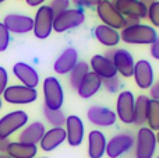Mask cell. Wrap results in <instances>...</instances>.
Wrapping results in <instances>:
<instances>
[{
    "instance_id": "836d02e7",
    "label": "cell",
    "mask_w": 159,
    "mask_h": 158,
    "mask_svg": "<svg viewBox=\"0 0 159 158\" xmlns=\"http://www.w3.org/2000/svg\"><path fill=\"white\" fill-rule=\"evenodd\" d=\"M101 0H71L73 4H75V8H96Z\"/></svg>"
},
{
    "instance_id": "60d3db41",
    "label": "cell",
    "mask_w": 159,
    "mask_h": 158,
    "mask_svg": "<svg viewBox=\"0 0 159 158\" xmlns=\"http://www.w3.org/2000/svg\"><path fill=\"white\" fill-rule=\"evenodd\" d=\"M0 158H13V157H10L8 154H6V153H0Z\"/></svg>"
},
{
    "instance_id": "d4e9b609",
    "label": "cell",
    "mask_w": 159,
    "mask_h": 158,
    "mask_svg": "<svg viewBox=\"0 0 159 158\" xmlns=\"http://www.w3.org/2000/svg\"><path fill=\"white\" fill-rule=\"evenodd\" d=\"M36 153L38 147L35 144H27L21 142H10L6 150V154L13 158H35Z\"/></svg>"
},
{
    "instance_id": "d6986e66",
    "label": "cell",
    "mask_w": 159,
    "mask_h": 158,
    "mask_svg": "<svg viewBox=\"0 0 159 158\" xmlns=\"http://www.w3.org/2000/svg\"><path fill=\"white\" fill-rule=\"evenodd\" d=\"M78 63V52L74 48H67L60 53L57 59L55 60L53 64V70L57 74H69L74 66Z\"/></svg>"
},
{
    "instance_id": "44dd1931",
    "label": "cell",
    "mask_w": 159,
    "mask_h": 158,
    "mask_svg": "<svg viewBox=\"0 0 159 158\" xmlns=\"http://www.w3.org/2000/svg\"><path fill=\"white\" fill-rule=\"evenodd\" d=\"M107 140L101 130H91L88 133V157L102 158L106 154Z\"/></svg>"
},
{
    "instance_id": "74e56055",
    "label": "cell",
    "mask_w": 159,
    "mask_h": 158,
    "mask_svg": "<svg viewBox=\"0 0 159 158\" xmlns=\"http://www.w3.org/2000/svg\"><path fill=\"white\" fill-rule=\"evenodd\" d=\"M149 97H151V100H159V83L154 84L149 88Z\"/></svg>"
},
{
    "instance_id": "4316f807",
    "label": "cell",
    "mask_w": 159,
    "mask_h": 158,
    "mask_svg": "<svg viewBox=\"0 0 159 158\" xmlns=\"http://www.w3.org/2000/svg\"><path fill=\"white\" fill-rule=\"evenodd\" d=\"M149 97L140 95L135 98V109H134V125L143 128L147 123V109H148Z\"/></svg>"
},
{
    "instance_id": "484cf974",
    "label": "cell",
    "mask_w": 159,
    "mask_h": 158,
    "mask_svg": "<svg viewBox=\"0 0 159 158\" xmlns=\"http://www.w3.org/2000/svg\"><path fill=\"white\" fill-rule=\"evenodd\" d=\"M91 72V67L87 62H82L78 60V63L74 66V69L69 73V81H70V86L71 88L77 90L78 86L81 84V81L84 80V77Z\"/></svg>"
},
{
    "instance_id": "cb8c5ba5",
    "label": "cell",
    "mask_w": 159,
    "mask_h": 158,
    "mask_svg": "<svg viewBox=\"0 0 159 158\" xmlns=\"http://www.w3.org/2000/svg\"><path fill=\"white\" fill-rule=\"evenodd\" d=\"M93 35L95 38L98 39L99 44H102L103 46H107V48H115L119 42L121 41L120 39V32L115 28H110L107 25H98L95 27L93 30Z\"/></svg>"
},
{
    "instance_id": "83f0119b",
    "label": "cell",
    "mask_w": 159,
    "mask_h": 158,
    "mask_svg": "<svg viewBox=\"0 0 159 158\" xmlns=\"http://www.w3.org/2000/svg\"><path fill=\"white\" fill-rule=\"evenodd\" d=\"M147 125L155 133L159 132V100L148 101V109H147Z\"/></svg>"
},
{
    "instance_id": "bcb514c9",
    "label": "cell",
    "mask_w": 159,
    "mask_h": 158,
    "mask_svg": "<svg viewBox=\"0 0 159 158\" xmlns=\"http://www.w3.org/2000/svg\"><path fill=\"white\" fill-rule=\"evenodd\" d=\"M3 2H4V0H0V3H3Z\"/></svg>"
},
{
    "instance_id": "ee69618b",
    "label": "cell",
    "mask_w": 159,
    "mask_h": 158,
    "mask_svg": "<svg viewBox=\"0 0 159 158\" xmlns=\"http://www.w3.org/2000/svg\"><path fill=\"white\" fill-rule=\"evenodd\" d=\"M2 105L3 104H2V98H0V109H2Z\"/></svg>"
},
{
    "instance_id": "f6af8a7d",
    "label": "cell",
    "mask_w": 159,
    "mask_h": 158,
    "mask_svg": "<svg viewBox=\"0 0 159 158\" xmlns=\"http://www.w3.org/2000/svg\"><path fill=\"white\" fill-rule=\"evenodd\" d=\"M35 158H48V157H35Z\"/></svg>"
},
{
    "instance_id": "d590c367",
    "label": "cell",
    "mask_w": 159,
    "mask_h": 158,
    "mask_svg": "<svg viewBox=\"0 0 159 158\" xmlns=\"http://www.w3.org/2000/svg\"><path fill=\"white\" fill-rule=\"evenodd\" d=\"M149 52H151L152 58L159 60V35H158V38L149 45Z\"/></svg>"
},
{
    "instance_id": "9a60e30c",
    "label": "cell",
    "mask_w": 159,
    "mask_h": 158,
    "mask_svg": "<svg viewBox=\"0 0 159 158\" xmlns=\"http://www.w3.org/2000/svg\"><path fill=\"white\" fill-rule=\"evenodd\" d=\"M66 136H67V143H69L71 147H78L82 144V140H84V134H85V128L82 120L80 119L77 115H70L66 119Z\"/></svg>"
},
{
    "instance_id": "9c48e42d",
    "label": "cell",
    "mask_w": 159,
    "mask_h": 158,
    "mask_svg": "<svg viewBox=\"0 0 159 158\" xmlns=\"http://www.w3.org/2000/svg\"><path fill=\"white\" fill-rule=\"evenodd\" d=\"M28 123V115L24 111H13L0 119V140L8 139L17 130Z\"/></svg>"
},
{
    "instance_id": "6da1fadb",
    "label": "cell",
    "mask_w": 159,
    "mask_h": 158,
    "mask_svg": "<svg viewBox=\"0 0 159 158\" xmlns=\"http://www.w3.org/2000/svg\"><path fill=\"white\" fill-rule=\"evenodd\" d=\"M158 38V32L149 24H137L134 27L123 28L120 39L129 45H151Z\"/></svg>"
},
{
    "instance_id": "277c9868",
    "label": "cell",
    "mask_w": 159,
    "mask_h": 158,
    "mask_svg": "<svg viewBox=\"0 0 159 158\" xmlns=\"http://www.w3.org/2000/svg\"><path fill=\"white\" fill-rule=\"evenodd\" d=\"M43 100L45 106L49 109H61L64 102V91L60 81L56 77H46L43 80Z\"/></svg>"
},
{
    "instance_id": "e0dca14e",
    "label": "cell",
    "mask_w": 159,
    "mask_h": 158,
    "mask_svg": "<svg viewBox=\"0 0 159 158\" xmlns=\"http://www.w3.org/2000/svg\"><path fill=\"white\" fill-rule=\"evenodd\" d=\"M89 67H91V72H93L96 76H99L102 80L112 78L115 76H117V72H116V67L113 64V62L110 59H107L105 55H93L91 58Z\"/></svg>"
},
{
    "instance_id": "e575fe53",
    "label": "cell",
    "mask_w": 159,
    "mask_h": 158,
    "mask_svg": "<svg viewBox=\"0 0 159 158\" xmlns=\"http://www.w3.org/2000/svg\"><path fill=\"white\" fill-rule=\"evenodd\" d=\"M7 83H8V74L6 72L4 67L0 66V95H3V92L7 88Z\"/></svg>"
},
{
    "instance_id": "5bb4252c",
    "label": "cell",
    "mask_w": 159,
    "mask_h": 158,
    "mask_svg": "<svg viewBox=\"0 0 159 158\" xmlns=\"http://www.w3.org/2000/svg\"><path fill=\"white\" fill-rule=\"evenodd\" d=\"M110 60L115 64L117 74H120L121 77H124V78L133 77L135 62H134L133 55L127 49H115Z\"/></svg>"
},
{
    "instance_id": "2e32d148",
    "label": "cell",
    "mask_w": 159,
    "mask_h": 158,
    "mask_svg": "<svg viewBox=\"0 0 159 158\" xmlns=\"http://www.w3.org/2000/svg\"><path fill=\"white\" fill-rule=\"evenodd\" d=\"M3 24L13 34H27L34 31V18L22 14H7Z\"/></svg>"
},
{
    "instance_id": "b9f144b4",
    "label": "cell",
    "mask_w": 159,
    "mask_h": 158,
    "mask_svg": "<svg viewBox=\"0 0 159 158\" xmlns=\"http://www.w3.org/2000/svg\"><path fill=\"white\" fill-rule=\"evenodd\" d=\"M143 2H145V3H151V2H158V0H143Z\"/></svg>"
},
{
    "instance_id": "7c38bea8",
    "label": "cell",
    "mask_w": 159,
    "mask_h": 158,
    "mask_svg": "<svg viewBox=\"0 0 159 158\" xmlns=\"http://www.w3.org/2000/svg\"><path fill=\"white\" fill-rule=\"evenodd\" d=\"M134 81L137 84L138 88L141 90H149L155 84V73L154 67L145 59L135 62L134 66V73H133Z\"/></svg>"
},
{
    "instance_id": "8fae6325",
    "label": "cell",
    "mask_w": 159,
    "mask_h": 158,
    "mask_svg": "<svg viewBox=\"0 0 159 158\" xmlns=\"http://www.w3.org/2000/svg\"><path fill=\"white\" fill-rule=\"evenodd\" d=\"M87 118L93 126H98V128H110L115 125L117 119L115 111L101 105L89 106L87 111Z\"/></svg>"
},
{
    "instance_id": "7a4b0ae2",
    "label": "cell",
    "mask_w": 159,
    "mask_h": 158,
    "mask_svg": "<svg viewBox=\"0 0 159 158\" xmlns=\"http://www.w3.org/2000/svg\"><path fill=\"white\" fill-rule=\"evenodd\" d=\"M157 144V133L151 130L148 126L140 128L134 143L135 158H154Z\"/></svg>"
},
{
    "instance_id": "7bdbcfd3",
    "label": "cell",
    "mask_w": 159,
    "mask_h": 158,
    "mask_svg": "<svg viewBox=\"0 0 159 158\" xmlns=\"http://www.w3.org/2000/svg\"><path fill=\"white\" fill-rule=\"evenodd\" d=\"M157 142H158V144H159V132H157Z\"/></svg>"
},
{
    "instance_id": "ba28073f",
    "label": "cell",
    "mask_w": 159,
    "mask_h": 158,
    "mask_svg": "<svg viewBox=\"0 0 159 158\" xmlns=\"http://www.w3.org/2000/svg\"><path fill=\"white\" fill-rule=\"evenodd\" d=\"M135 98L131 91L119 92L116 100V116L124 125H134Z\"/></svg>"
},
{
    "instance_id": "603a6c76",
    "label": "cell",
    "mask_w": 159,
    "mask_h": 158,
    "mask_svg": "<svg viewBox=\"0 0 159 158\" xmlns=\"http://www.w3.org/2000/svg\"><path fill=\"white\" fill-rule=\"evenodd\" d=\"M45 132H46V128L42 122H32L21 130V133L18 136V142L36 146L41 143Z\"/></svg>"
},
{
    "instance_id": "4fadbf2b",
    "label": "cell",
    "mask_w": 159,
    "mask_h": 158,
    "mask_svg": "<svg viewBox=\"0 0 159 158\" xmlns=\"http://www.w3.org/2000/svg\"><path fill=\"white\" fill-rule=\"evenodd\" d=\"M112 2L124 17L138 18L140 21L147 18L148 4L143 0H112Z\"/></svg>"
},
{
    "instance_id": "ffe728a7",
    "label": "cell",
    "mask_w": 159,
    "mask_h": 158,
    "mask_svg": "<svg viewBox=\"0 0 159 158\" xmlns=\"http://www.w3.org/2000/svg\"><path fill=\"white\" fill-rule=\"evenodd\" d=\"M66 139H67V136H66L64 128H52L45 132L39 146H41V148L43 151L49 153V151L56 150L59 146L63 144L66 142Z\"/></svg>"
},
{
    "instance_id": "7402d4cb",
    "label": "cell",
    "mask_w": 159,
    "mask_h": 158,
    "mask_svg": "<svg viewBox=\"0 0 159 158\" xmlns=\"http://www.w3.org/2000/svg\"><path fill=\"white\" fill-rule=\"evenodd\" d=\"M101 88H102V78L99 76H96L93 72H89L84 77V80L81 81V84L78 86V88L75 91H77V94L82 100H88V98H92Z\"/></svg>"
},
{
    "instance_id": "1f68e13d",
    "label": "cell",
    "mask_w": 159,
    "mask_h": 158,
    "mask_svg": "<svg viewBox=\"0 0 159 158\" xmlns=\"http://www.w3.org/2000/svg\"><path fill=\"white\" fill-rule=\"evenodd\" d=\"M49 7L52 8L55 16H59V14H61L63 11L70 8V0H52Z\"/></svg>"
},
{
    "instance_id": "f35d334b",
    "label": "cell",
    "mask_w": 159,
    "mask_h": 158,
    "mask_svg": "<svg viewBox=\"0 0 159 158\" xmlns=\"http://www.w3.org/2000/svg\"><path fill=\"white\" fill-rule=\"evenodd\" d=\"M25 2H27V4L31 6V7H38V6L41 7V6L43 4L46 0H25Z\"/></svg>"
},
{
    "instance_id": "8d00e7d4",
    "label": "cell",
    "mask_w": 159,
    "mask_h": 158,
    "mask_svg": "<svg viewBox=\"0 0 159 158\" xmlns=\"http://www.w3.org/2000/svg\"><path fill=\"white\" fill-rule=\"evenodd\" d=\"M138 18H133V17H124V27L123 28H129V27H134V25L140 24Z\"/></svg>"
},
{
    "instance_id": "ab89813d",
    "label": "cell",
    "mask_w": 159,
    "mask_h": 158,
    "mask_svg": "<svg viewBox=\"0 0 159 158\" xmlns=\"http://www.w3.org/2000/svg\"><path fill=\"white\" fill-rule=\"evenodd\" d=\"M8 139H3V140H0V153H6V150H7V147H8Z\"/></svg>"
},
{
    "instance_id": "3957f363",
    "label": "cell",
    "mask_w": 159,
    "mask_h": 158,
    "mask_svg": "<svg viewBox=\"0 0 159 158\" xmlns=\"http://www.w3.org/2000/svg\"><path fill=\"white\" fill-rule=\"evenodd\" d=\"M96 14L103 25H107L115 30H123L124 16L116 8L112 0H101L96 6Z\"/></svg>"
},
{
    "instance_id": "d6a6232c",
    "label": "cell",
    "mask_w": 159,
    "mask_h": 158,
    "mask_svg": "<svg viewBox=\"0 0 159 158\" xmlns=\"http://www.w3.org/2000/svg\"><path fill=\"white\" fill-rule=\"evenodd\" d=\"M10 44V32L3 22H0V52H4Z\"/></svg>"
},
{
    "instance_id": "f1b7e54d",
    "label": "cell",
    "mask_w": 159,
    "mask_h": 158,
    "mask_svg": "<svg viewBox=\"0 0 159 158\" xmlns=\"http://www.w3.org/2000/svg\"><path fill=\"white\" fill-rule=\"evenodd\" d=\"M43 115L46 118V120L53 126V128H63L66 125V119L67 116L64 115V112L61 109H49L43 105Z\"/></svg>"
},
{
    "instance_id": "8992f818",
    "label": "cell",
    "mask_w": 159,
    "mask_h": 158,
    "mask_svg": "<svg viewBox=\"0 0 159 158\" xmlns=\"http://www.w3.org/2000/svg\"><path fill=\"white\" fill-rule=\"evenodd\" d=\"M53 14L49 4H42L34 18V34L38 39H46L53 31Z\"/></svg>"
},
{
    "instance_id": "4dcf8cb0",
    "label": "cell",
    "mask_w": 159,
    "mask_h": 158,
    "mask_svg": "<svg viewBox=\"0 0 159 158\" xmlns=\"http://www.w3.org/2000/svg\"><path fill=\"white\" fill-rule=\"evenodd\" d=\"M102 86L105 87V90H106L107 92L116 94V92H119L121 88V80L119 78V76H115V77H112V78L102 80Z\"/></svg>"
},
{
    "instance_id": "5b68a950",
    "label": "cell",
    "mask_w": 159,
    "mask_h": 158,
    "mask_svg": "<svg viewBox=\"0 0 159 158\" xmlns=\"http://www.w3.org/2000/svg\"><path fill=\"white\" fill-rule=\"evenodd\" d=\"M85 21V13L82 8H69L59 16H55L53 20V31L56 32H66V31L74 30L82 25Z\"/></svg>"
},
{
    "instance_id": "52a82bcc",
    "label": "cell",
    "mask_w": 159,
    "mask_h": 158,
    "mask_svg": "<svg viewBox=\"0 0 159 158\" xmlns=\"http://www.w3.org/2000/svg\"><path fill=\"white\" fill-rule=\"evenodd\" d=\"M3 98L6 102L13 105H27L32 104L38 98V91L35 88H31L27 86H10L3 92Z\"/></svg>"
},
{
    "instance_id": "ac0fdd59",
    "label": "cell",
    "mask_w": 159,
    "mask_h": 158,
    "mask_svg": "<svg viewBox=\"0 0 159 158\" xmlns=\"http://www.w3.org/2000/svg\"><path fill=\"white\" fill-rule=\"evenodd\" d=\"M13 73L22 86L31 87V88H36L39 84V74L32 66L24 62H18L13 66Z\"/></svg>"
},
{
    "instance_id": "f546056e",
    "label": "cell",
    "mask_w": 159,
    "mask_h": 158,
    "mask_svg": "<svg viewBox=\"0 0 159 158\" xmlns=\"http://www.w3.org/2000/svg\"><path fill=\"white\" fill-rule=\"evenodd\" d=\"M147 18L149 20V24H151L155 30L159 28V0L158 2H151L148 4Z\"/></svg>"
},
{
    "instance_id": "30bf717a",
    "label": "cell",
    "mask_w": 159,
    "mask_h": 158,
    "mask_svg": "<svg viewBox=\"0 0 159 158\" xmlns=\"http://www.w3.org/2000/svg\"><path fill=\"white\" fill-rule=\"evenodd\" d=\"M135 139L131 133L115 134L106 144V156L109 158H120L134 148Z\"/></svg>"
},
{
    "instance_id": "7dc6e473",
    "label": "cell",
    "mask_w": 159,
    "mask_h": 158,
    "mask_svg": "<svg viewBox=\"0 0 159 158\" xmlns=\"http://www.w3.org/2000/svg\"><path fill=\"white\" fill-rule=\"evenodd\" d=\"M157 158H159V156H158V157H157Z\"/></svg>"
}]
</instances>
